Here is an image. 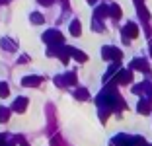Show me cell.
<instances>
[{"mask_svg": "<svg viewBox=\"0 0 152 146\" xmlns=\"http://www.w3.org/2000/svg\"><path fill=\"white\" fill-rule=\"evenodd\" d=\"M43 39L47 41L49 45H61V43H63V35H61L58 31H49V33H45Z\"/></svg>", "mask_w": 152, "mask_h": 146, "instance_id": "6da1fadb", "label": "cell"}, {"mask_svg": "<svg viewBox=\"0 0 152 146\" xmlns=\"http://www.w3.org/2000/svg\"><path fill=\"white\" fill-rule=\"evenodd\" d=\"M102 55H103V58H111V61H115V62L121 58V51L119 49H113V47H103Z\"/></svg>", "mask_w": 152, "mask_h": 146, "instance_id": "7a4b0ae2", "label": "cell"}, {"mask_svg": "<svg viewBox=\"0 0 152 146\" xmlns=\"http://www.w3.org/2000/svg\"><path fill=\"white\" fill-rule=\"evenodd\" d=\"M117 82H119V84H129L131 82V72L129 70H119L117 72Z\"/></svg>", "mask_w": 152, "mask_h": 146, "instance_id": "3957f363", "label": "cell"}, {"mask_svg": "<svg viewBox=\"0 0 152 146\" xmlns=\"http://www.w3.org/2000/svg\"><path fill=\"white\" fill-rule=\"evenodd\" d=\"M125 35H127V37H137V35H139V27L134 26V23H127Z\"/></svg>", "mask_w": 152, "mask_h": 146, "instance_id": "277c9868", "label": "cell"}, {"mask_svg": "<svg viewBox=\"0 0 152 146\" xmlns=\"http://www.w3.org/2000/svg\"><path fill=\"white\" fill-rule=\"evenodd\" d=\"M39 82H41L39 76H27V78H23L22 84H23V86H37Z\"/></svg>", "mask_w": 152, "mask_h": 146, "instance_id": "5b68a950", "label": "cell"}, {"mask_svg": "<svg viewBox=\"0 0 152 146\" xmlns=\"http://www.w3.org/2000/svg\"><path fill=\"white\" fill-rule=\"evenodd\" d=\"M68 53H70L72 57L76 58V61H80V62H84L86 58H88V57H86L84 53H82V51H76V49H68Z\"/></svg>", "mask_w": 152, "mask_h": 146, "instance_id": "8992f818", "label": "cell"}, {"mask_svg": "<svg viewBox=\"0 0 152 146\" xmlns=\"http://www.w3.org/2000/svg\"><path fill=\"white\" fill-rule=\"evenodd\" d=\"M26 105H27V99H26V97H20L18 101H16V105H14V109H16V111H20V113H22V111L26 109Z\"/></svg>", "mask_w": 152, "mask_h": 146, "instance_id": "52a82bcc", "label": "cell"}, {"mask_svg": "<svg viewBox=\"0 0 152 146\" xmlns=\"http://www.w3.org/2000/svg\"><path fill=\"white\" fill-rule=\"evenodd\" d=\"M109 12H111V16H113V18H121V8H119V6H117V4H111V6H109Z\"/></svg>", "mask_w": 152, "mask_h": 146, "instance_id": "ba28073f", "label": "cell"}, {"mask_svg": "<svg viewBox=\"0 0 152 146\" xmlns=\"http://www.w3.org/2000/svg\"><path fill=\"white\" fill-rule=\"evenodd\" d=\"M70 33L72 35H80V22H72L70 23Z\"/></svg>", "mask_w": 152, "mask_h": 146, "instance_id": "9c48e42d", "label": "cell"}, {"mask_svg": "<svg viewBox=\"0 0 152 146\" xmlns=\"http://www.w3.org/2000/svg\"><path fill=\"white\" fill-rule=\"evenodd\" d=\"M133 68H139V70H148V66L144 64V61H133Z\"/></svg>", "mask_w": 152, "mask_h": 146, "instance_id": "30bf717a", "label": "cell"}, {"mask_svg": "<svg viewBox=\"0 0 152 146\" xmlns=\"http://www.w3.org/2000/svg\"><path fill=\"white\" fill-rule=\"evenodd\" d=\"M107 12H109V8H107V6H99V8L96 10V16H98V18H103V16H105Z\"/></svg>", "mask_w": 152, "mask_h": 146, "instance_id": "8fae6325", "label": "cell"}, {"mask_svg": "<svg viewBox=\"0 0 152 146\" xmlns=\"http://www.w3.org/2000/svg\"><path fill=\"white\" fill-rule=\"evenodd\" d=\"M8 115H10V111L6 109V107H0V121H2V123L8 121Z\"/></svg>", "mask_w": 152, "mask_h": 146, "instance_id": "7c38bea8", "label": "cell"}, {"mask_svg": "<svg viewBox=\"0 0 152 146\" xmlns=\"http://www.w3.org/2000/svg\"><path fill=\"white\" fill-rule=\"evenodd\" d=\"M31 22L33 23H43V16H41V14H31Z\"/></svg>", "mask_w": 152, "mask_h": 146, "instance_id": "4fadbf2b", "label": "cell"}, {"mask_svg": "<svg viewBox=\"0 0 152 146\" xmlns=\"http://www.w3.org/2000/svg\"><path fill=\"white\" fill-rule=\"evenodd\" d=\"M139 111H140V113H144V115H146L148 111H150V109H148V103H146V101H142V103H140V105H139Z\"/></svg>", "mask_w": 152, "mask_h": 146, "instance_id": "5bb4252c", "label": "cell"}, {"mask_svg": "<svg viewBox=\"0 0 152 146\" xmlns=\"http://www.w3.org/2000/svg\"><path fill=\"white\" fill-rule=\"evenodd\" d=\"M76 97H78V99H86V97H88V92H86V90H78V92H76Z\"/></svg>", "mask_w": 152, "mask_h": 146, "instance_id": "9a60e30c", "label": "cell"}, {"mask_svg": "<svg viewBox=\"0 0 152 146\" xmlns=\"http://www.w3.org/2000/svg\"><path fill=\"white\" fill-rule=\"evenodd\" d=\"M0 96H2V97L8 96V86H6V84H0Z\"/></svg>", "mask_w": 152, "mask_h": 146, "instance_id": "2e32d148", "label": "cell"}, {"mask_svg": "<svg viewBox=\"0 0 152 146\" xmlns=\"http://www.w3.org/2000/svg\"><path fill=\"white\" fill-rule=\"evenodd\" d=\"M51 2H53V0H39V4H45V6H49Z\"/></svg>", "mask_w": 152, "mask_h": 146, "instance_id": "e0dca14e", "label": "cell"}, {"mask_svg": "<svg viewBox=\"0 0 152 146\" xmlns=\"http://www.w3.org/2000/svg\"><path fill=\"white\" fill-rule=\"evenodd\" d=\"M6 2H10V0H0V4H6Z\"/></svg>", "mask_w": 152, "mask_h": 146, "instance_id": "ac0fdd59", "label": "cell"}, {"mask_svg": "<svg viewBox=\"0 0 152 146\" xmlns=\"http://www.w3.org/2000/svg\"><path fill=\"white\" fill-rule=\"evenodd\" d=\"M88 2H90V4H96V0H88Z\"/></svg>", "mask_w": 152, "mask_h": 146, "instance_id": "d6986e66", "label": "cell"}, {"mask_svg": "<svg viewBox=\"0 0 152 146\" xmlns=\"http://www.w3.org/2000/svg\"><path fill=\"white\" fill-rule=\"evenodd\" d=\"M150 55H152V49H150Z\"/></svg>", "mask_w": 152, "mask_h": 146, "instance_id": "ffe728a7", "label": "cell"}]
</instances>
